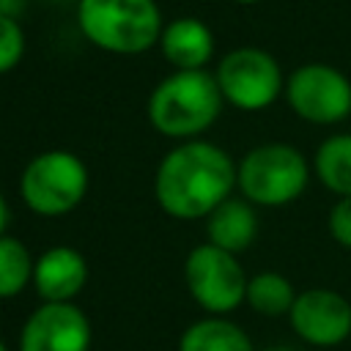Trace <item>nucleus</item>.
<instances>
[{"instance_id": "obj_1", "label": "nucleus", "mask_w": 351, "mask_h": 351, "mask_svg": "<svg viewBox=\"0 0 351 351\" xmlns=\"http://www.w3.org/2000/svg\"><path fill=\"white\" fill-rule=\"evenodd\" d=\"M230 156L211 143H186L165 156L156 173L159 206L178 219H197L228 200L236 184Z\"/></svg>"}, {"instance_id": "obj_2", "label": "nucleus", "mask_w": 351, "mask_h": 351, "mask_svg": "<svg viewBox=\"0 0 351 351\" xmlns=\"http://www.w3.org/2000/svg\"><path fill=\"white\" fill-rule=\"evenodd\" d=\"M222 107V90L211 74L176 71L151 93V123L167 137H189L214 123Z\"/></svg>"}, {"instance_id": "obj_3", "label": "nucleus", "mask_w": 351, "mask_h": 351, "mask_svg": "<svg viewBox=\"0 0 351 351\" xmlns=\"http://www.w3.org/2000/svg\"><path fill=\"white\" fill-rule=\"evenodd\" d=\"M77 16L96 47L121 55L148 49L162 27L154 0H80Z\"/></svg>"}, {"instance_id": "obj_4", "label": "nucleus", "mask_w": 351, "mask_h": 351, "mask_svg": "<svg viewBox=\"0 0 351 351\" xmlns=\"http://www.w3.org/2000/svg\"><path fill=\"white\" fill-rule=\"evenodd\" d=\"M244 197L261 206H282L296 200L307 186V162L304 156L285 143H269L252 148L236 176Z\"/></svg>"}, {"instance_id": "obj_5", "label": "nucleus", "mask_w": 351, "mask_h": 351, "mask_svg": "<svg viewBox=\"0 0 351 351\" xmlns=\"http://www.w3.org/2000/svg\"><path fill=\"white\" fill-rule=\"evenodd\" d=\"M19 186L25 203L36 214L58 217L82 200L88 189V170L69 151H47L27 165Z\"/></svg>"}, {"instance_id": "obj_6", "label": "nucleus", "mask_w": 351, "mask_h": 351, "mask_svg": "<svg viewBox=\"0 0 351 351\" xmlns=\"http://www.w3.org/2000/svg\"><path fill=\"white\" fill-rule=\"evenodd\" d=\"M186 285L195 302L208 313H230L247 299V277L239 261L214 247L200 244L186 258Z\"/></svg>"}, {"instance_id": "obj_7", "label": "nucleus", "mask_w": 351, "mask_h": 351, "mask_svg": "<svg viewBox=\"0 0 351 351\" xmlns=\"http://www.w3.org/2000/svg\"><path fill=\"white\" fill-rule=\"evenodd\" d=\"M217 85L230 104L241 110H261L277 99L282 88V74L269 52L241 47L222 58Z\"/></svg>"}, {"instance_id": "obj_8", "label": "nucleus", "mask_w": 351, "mask_h": 351, "mask_svg": "<svg viewBox=\"0 0 351 351\" xmlns=\"http://www.w3.org/2000/svg\"><path fill=\"white\" fill-rule=\"evenodd\" d=\"M291 110L313 123H337L351 112V82L326 63H307L288 80Z\"/></svg>"}, {"instance_id": "obj_9", "label": "nucleus", "mask_w": 351, "mask_h": 351, "mask_svg": "<svg viewBox=\"0 0 351 351\" xmlns=\"http://www.w3.org/2000/svg\"><path fill=\"white\" fill-rule=\"evenodd\" d=\"M288 315L293 332L310 346H340L351 335V304L346 296L329 288H310L296 293Z\"/></svg>"}, {"instance_id": "obj_10", "label": "nucleus", "mask_w": 351, "mask_h": 351, "mask_svg": "<svg viewBox=\"0 0 351 351\" xmlns=\"http://www.w3.org/2000/svg\"><path fill=\"white\" fill-rule=\"evenodd\" d=\"M90 324L71 302H44L22 326L19 351H88Z\"/></svg>"}, {"instance_id": "obj_11", "label": "nucleus", "mask_w": 351, "mask_h": 351, "mask_svg": "<svg viewBox=\"0 0 351 351\" xmlns=\"http://www.w3.org/2000/svg\"><path fill=\"white\" fill-rule=\"evenodd\" d=\"M85 280L88 263L71 247H52L33 266V282L44 302H69L82 291Z\"/></svg>"}, {"instance_id": "obj_12", "label": "nucleus", "mask_w": 351, "mask_h": 351, "mask_svg": "<svg viewBox=\"0 0 351 351\" xmlns=\"http://www.w3.org/2000/svg\"><path fill=\"white\" fill-rule=\"evenodd\" d=\"M162 49H165V58L181 71H197L211 58L214 38H211V30L200 19L184 16L165 27Z\"/></svg>"}, {"instance_id": "obj_13", "label": "nucleus", "mask_w": 351, "mask_h": 351, "mask_svg": "<svg viewBox=\"0 0 351 351\" xmlns=\"http://www.w3.org/2000/svg\"><path fill=\"white\" fill-rule=\"evenodd\" d=\"M258 230V217L250 208V203L228 197L208 214V244L225 250V252H241L252 244Z\"/></svg>"}, {"instance_id": "obj_14", "label": "nucleus", "mask_w": 351, "mask_h": 351, "mask_svg": "<svg viewBox=\"0 0 351 351\" xmlns=\"http://www.w3.org/2000/svg\"><path fill=\"white\" fill-rule=\"evenodd\" d=\"M178 351H252V343L236 324L225 318H206L181 335Z\"/></svg>"}, {"instance_id": "obj_15", "label": "nucleus", "mask_w": 351, "mask_h": 351, "mask_svg": "<svg viewBox=\"0 0 351 351\" xmlns=\"http://www.w3.org/2000/svg\"><path fill=\"white\" fill-rule=\"evenodd\" d=\"M315 173L326 189L351 197V134H335L318 145Z\"/></svg>"}, {"instance_id": "obj_16", "label": "nucleus", "mask_w": 351, "mask_h": 351, "mask_svg": "<svg viewBox=\"0 0 351 351\" xmlns=\"http://www.w3.org/2000/svg\"><path fill=\"white\" fill-rule=\"evenodd\" d=\"M247 302L261 315H282V313H291L296 293L282 274L261 271L247 282Z\"/></svg>"}, {"instance_id": "obj_17", "label": "nucleus", "mask_w": 351, "mask_h": 351, "mask_svg": "<svg viewBox=\"0 0 351 351\" xmlns=\"http://www.w3.org/2000/svg\"><path fill=\"white\" fill-rule=\"evenodd\" d=\"M30 277H33V266L22 241L0 236V299L16 296Z\"/></svg>"}, {"instance_id": "obj_18", "label": "nucleus", "mask_w": 351, "mask_h": 351, "mask_svg": "<svg viewBox=\"0 0 351 351\" xmlns=\"http://www.w3.org/2000/svg\"><path fill=\"white\" fill-rule=\"evenodd\" d=\"M25 52V36L11 16H0V74L14 69Z\"/></svg>"}, {"instance_id": "obj_19", "label": "nucleus", "mask_w": 351, "mask_h": 351, "mask_svg": "<svg viewBox=\"0 0 351 351\" xmlns=\"http://www.w3.org/2000/svg\"><path fill=\"white\" fill-rule=\"evenodd\" d=\"M329 233L337 244L351 250V197H343L329 211Z\"/></svg>"}, {"instance_id": "obj_20", "label": "nucleus", "mask_w": 351, "mask_h": 351, "mask_svg": "<svg viewBox=\"0 0 351 351\" xmlns=\"http://www.w3.org/2000/svg\"><path fill=\"white\" fill-rule=\"evenodd\" d=\"M22 3L25 0H0V16H11L14 19V14L22 11Z\"/></svg>"}, {"instance_id": "obj_21", "label": "nucleus", "mask_w": 351, "mask_h": 351, "mask_svg": "<svg viewBox=\"0 0 351 351\" xmlns=\"http://www.w3.org/2000/svg\"><path fill=\"white\" fill-rule=\"evenodd\" d=\"M5 222H8V208H5V200L0 197V236H3V228H5Z\"/></svg>"}, {"instance_id": "obj_22", "label": "nucleus", "mask_w": 351, "mask_h": 351, "mask_svg": "<svg viewBox=\"0 0 351 351\" xmlns=\"http://www.w3.org/2000/svg\"><path fill=\"white\" fill-rule=\"evenodd\" d=\"M269 351H296V348H288V346H277V348H269Z\"/></svg>"}, {"instance_id": "obj_23", "label": "nucleus", "mask_w": 351, "mask_h": 351, "mask_svg": "<svg viewBox=\"0 0 351 351\" xmlns=\"http://www.w3.org/2000/svg\"><path fill=\"white\" fill-rule=\"evenodd\" d=\"M0 351H8V348H5V346H3V340H0Z\"/></svg>"}, {"instance_id": "obj_24", "label": "nucleus", "mask_w": 351, "mask_h": 351, "mask_svg": "<svg viewBox=\"0 0 351 351\" xmlns=\"http://www.w3.org/2000/svg\"><path fill=\"white\" fill-rule=\"evenodd\" d=\"M239 3H258V0H239Z\"/></svg>"}]
</instances>
